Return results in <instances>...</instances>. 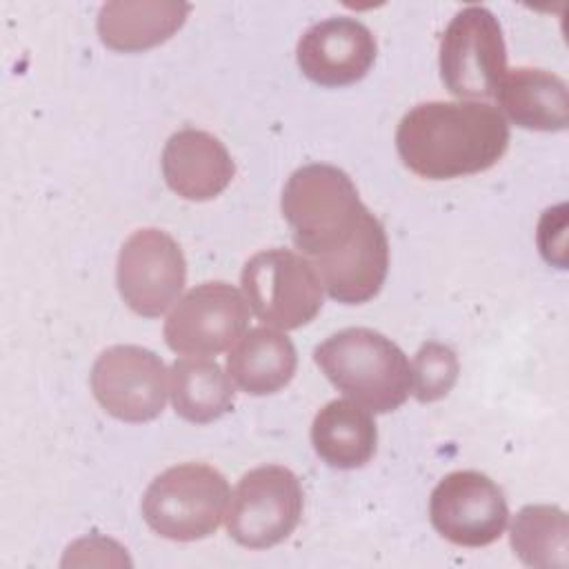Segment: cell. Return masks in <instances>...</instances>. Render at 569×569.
I'll return each mask as SVG.
<instances>
[{
	"instance_id": "cell-17",
	"label": "cell",
	"mask_w": 569,
	"mask_h": 569,
	"mask_svg": "<svg viewBox=\"0 0 569 569\" xmlns=\"http://www.w3.org/2000/svg\"><path fill=\"white\" fill-rule=\"evenodd\" d=\"M311 445L333 469L365 467L378 445V427L369 409L353 400H331L313 418Z\"/></svg>"
},
{
	"instance_id": "cell-19",
	"label": "cell",
	"mask_w": 569,
	"mask_h": 569,
	"mask_svg": "<svg viewBox=\"0 0 569 569\" xmlns=\"http://www.w3.org/2000/svg\"><path fill=\"white\" fill-rule=\"evenodd\" d=\"M511 549L522 565L565 569L569 565V520L556 505H527L511 522Z\"/></svg>"
},
{
	"instance_id": "cell-5",
	"label": "cell",
	"mask_w": 569,
	"mask_h": 569,
	"mask_svg": "<svg viewBox=\"0 0 569 569\" xmlns=\"http://www.w3.org/2000/svg\"><path fill=\"white\" fill-rule=\"evenodd\" d=\"M249 307L267 327L291 331L309 325L322 307V282L313 264L289 249H264L242 269Z\"/></svg>"
},
{
	"instance_id": "cell-16",
	"label": "cell",
	"mask_w": 569,
	"mask_h": 569,
	"mask_svg": "<svg viewBox=\"0 0 569 569\" xmlns=\"http://www.w3.org/2000/svg\"><path fill=\"white\" fill-rule=\"evenodd\" d=\"M293 342L271 329L256 327L236 340L227 356L229 378L251 396H269L287 387L296 373Z\"/></svg>"
},
{
	"instance_id": "cell-3",
	"label": "cell",
	"mask_w": 569,
	"mask_h": 569,
	"mask_svg": "<svg viewBox=\"0 0 569 569\" xmlns=\"http://www.w3.org/2000/svg\"><path fill=\"white\" fill-rule=\"evenodd\" d=\"M313 360L327 380L360 407L389 413L411 393V362L387 336L349 327L313 349Z\"/></svg>"
},
{
	"instance_id": "cell-18",
	"label": "cell",
	"mask_w": 569,
	"mask_h": 569,
	"mask_svg": "<svg viewBox=\"0 0 569 569\" xmlns=\"http://www.w3.org/2000/svg\"><path fill=\"white\" fill-rule=\"evenodd\" d=\"M173 411L196 425L224 416L233 405V385L229 373L207 356L178 358L171 365Z\"/></svg>"
},
{
	"instance_id": "cell-14",
	"label": "cell",
	"mask_w": 569,
	"mask_h": 569,
	"mask_svg": "<svg viewBox=\"0 0 569 569\" xmlns=\"http://www.w3.org/2000/svg\"><path fill=\"white\" fill-rule=\"evenodd\" d=\"M189 2L113 0L100 7L98 36L113 51H144L167 42L187 20Z\"/></svg>"
},
{
	"instance_id": "cell-15",
	"label": "cell",
	"mask_w": 569,
	"mask_h": 569,
	"mask_svg": "<svg viewBox=\"0 0 569 569\" xmlns=\"http://www.w3.org/2000/svg\"><path fill=\"white\" fill-rule=\"evenodd\" d=\"M496 98L509 120L522 129L562 131L569 124L567 82L551 71L533 67L507 71Z\"/></svg>"
},
{
	"instance_id": "cell-21",
	"label": "cell",
	"mask_w": 569,
	"mask_h": 569,
	"mask_svg": "<svg viewBox=\"0 0 569 569\" xmlns=\"http://www.w3.org/2000/svg\"><path fill=\"white\" fill-rule=\"evenodd\" d=\"M567 229V204L551 207L542 213L538 222V247L542 258L549 264H556L560 269H567V247H565V233Z\"/></svg>"
},
{
	"instance_id": "cell-12",
	"label": "cell",
	"mask_w": 569,
	"mask_h": 569,
	"mask_svg": "<svg viewBox=\"0 0 569 569\" xmlns=\"http://www.w3.org/2000/svg\"><path fill=\"white\" fill-rule=\"evenodd\" d=\"M300 71L320 87H345L362 80L376 60V38L367 24L333 16L309 27L296 47Z\"/></svg>"
},
{
	"instance_id": "cell-13",
	"label": "cell",
	"mask_w": 569,
	"mask_h": 569,
	"mask_svg": "<svg viewBox=\"0 0 569 569\" xmlns=\"http://www.w3.org/2000/svg\"><path fill=\"white\" fill-rule=\"evenodd\" d=\"M236 164L227 147L202 129L176 131L162 149V176L173 193L204 202L220 196L233 180Z\"/></svg>"
},
{
	"instance_id": "cell-2",
	"label": "cell",
	"mask_w": 569,
	"mask_h": 569,
	"mask_svg": "<svg viewBox=\"0 0 569 569\" xmlns=\"http://www.w3.org/2000/svg\"><path fill=\"white\" fill-rule=\"evenodd\" d=\"M509 147L505 116L487 102L431 100L409 109L396 131V149L409 171L451 180L491 169Z\"/></svg>"
},
{
	"instance_id": "cell-10",
	"label": "cell",
	"mask_w": 569,
	"mask_h": 569,
	"mask_svg": "<svg viewBox=\"0 0 569 569\" xmlns=\"http://www.w3.org/2000/svg\"><path fill=\"white\" fill-rule=\"evenodd\" d=\"M429 518L433 529L460 547L496 542L509 520L502 489L480 471H451L431 491Z\"/></svg>"
},
{
	"instance_id": "cell-8",
	"label": "cell",
	"mask_w": 569,
	"mask_h": 569,
	"mask_svg": "<svg viewBox=\"0 0 569 569\" xmlns=\"http://www.w3.org/2000/svg\"><path fill=\"white\" fill-rule=\"evenodd\" d=\"M116 282L131 311L144 318L162 316L187 282V262L180 244L156 227L133 231L120 247Z\"/></svg>"
},
{
	"instance_id": "cell-7",
	"label": "cell",
	"mask_w": 569,
	"mask_h": 569,
	"mask_svg": "<svg viewBox=\"0 0 569 569\" xmlns=\"http://www.w3.org/2000/svg\"><path fill=\"white\" fill-rule=\"evenodd\" d=\"M507 71V47L498 18L480 4L460 9L440 40V78L449 93L491 98Z\"/></svg>"
},
{
	"instance_id": "cell-9",
	"label": "cell",
	"mask_w": 569,
	"mask_h": 569,
	"mask_svg": "<svg viewBox=\"0 0 569 569\" xmlns=\"http://www.w3.org/2000/svg\"><path fill=\"white\" fill-rule=\"evenodd\" d=\"M91 391L109 416L122 422H149L167 402V367L151 349L113 345L93 362Z\"/></svg>"
},
{
	"instance_id": "cell-6",
	"label": "cell",
	"mask_w": 569,
	"mask_h": 569,
	"mask_svg": "<svg viewBox=\"0 0 569 569\" xmlns=\"http://www.w3.org/2000/svg\"><path fill=\"white\" fill-rule=\"evenodd\" d=\"M302 507L298 476L282 465H262L240 478L229 502L227 531L247 549H269L293 533Z\"/></svg>"
},
{
	"instance_id": "cell-1",
	"label": "cell",
	"mask_w": 569,
	"mask_h": 569,
	"mask_svg": "<svg viewBox=\"0 0 569 569\" xmlns=\"http://www.w3.org/2000/svg\"><path fill=\"white\" fill-rule=\"evenodd\" d=\"M280 207L293 244L333 300L362 305L378 296L389 269L387 233L342 169L322 162L296 169Z\"/></svg>"
},
{
	"instance_id": "cell-4",
	"label": "cell",
	"mask_w": 569,
	"mask_h": 569,
	"mask_svg": "<svg viewBox=\"0 0 569 569\" xmlns=\"http://www.w3.org/2000/svg\"><path fill=\"white\" fill-rule=\"evenodd\" d=\"M227 478L202 462L169 467L142 496V518L167 540L193 542L211 536L229 507Z\"/></svg>"
},
{
	"instance_id": "cell-20",
	"label": "cell",
	"mask_w": 569,
	"mask_h": 569,
	"mask_svg": "<svg viewBox=\"0 0 569 569\" xmlns=\"http://www.w3.org/2000/svg\"><path fill=\"white\" fill-rule=\"evenodd\" d=\"M458 358L440 342H425L411 365V393L420 402H436L445 398L458 380Z\"/></svg>"
},
{
	"instance_id": "cell-11",
	"label": "cell",
	"mask_w": 569,
	"mask_h": 569,
	"mask_svg": "<svg viewBox=\"0 0 569 569\" xmlns=\"http://www.w3.org/2000/svg\"><path fill=\"white\" fill-rule=\"evenodd\" d=\"M247 298L229 282H202L187 291L164 320V342L182 356H216L247 329Z\"/></svg>"
}]
</instances>
